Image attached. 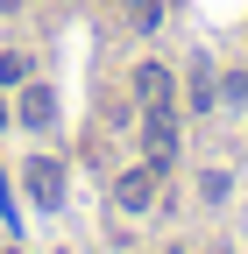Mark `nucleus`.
Here are the masks:
<instances>
[{"mask_svg": "<svg viewBox=\"0 0 248 254\" xmlns=\"http://www.w3.org/2000/svg\"><path fill=\"white\" fill-rule=\"evenodd\" d=\"M149 198H156V177H149V170L121 177V205H128V212H149Z\"/></svg>", "mask_w": 248, "mask_h": 254, "instance_id": "obj_4", "label": "nucleus"}, {"mask_svg": "<svg viewBox=\"0 0 248 254\" xmlns=\"http://www.w3.org/2000/svg\"><path fill=\"white\" fill-rule=\"evenodd\" d=\"M21 184H28V198H36V205H57V198H64V163L36 155V163L21 170Z\"/></svg>", "mask_w": 248, "mask_h": 254, "instance_id": "obj_1", "label": "nucleus"}, {"mask_svg": "<svg viewBox=\"0 0 248 254\" xmlns=\"http://www.w3.org/2000/svg\"><path fill=\"white\" fill-rule=\"evenodd\" d=\"M50 113H57V99H50V92H21V120H28V127H43Z\"/></svg>", "mask_w": 248, "mask_h": 254, "instance_id": "obj_5", "label": "nucleus"}, {"mask_svg": "<svg viewBox=\"0 0 248 254\" xmlns=\"http://www.w3.org/2000/svg\"><path fill=\"white\" fill-rule=\"evenodd\" d=\"M0 7H14V0H0Z\"/></svg>", "mask_w": 248, "mask_h": 254, "instance_id": "obj_8", "label": "nucleus"}, {"mask_svg": "<svg viewBox=\"0 0 248 254\" xmlns=\"http://www.w3.org/2000/svg\"><path fill=\"white\" fill-rule=\"evenodd\" d=\"M0 120H7V106H0Z\"/></svg>", "mask_w": 248, "mask_h": 254, "instance_id": "obj_9", "label": "nucleus"}, {"mask_svg": "<svg viewBox=\"0 0 248 254\" xmlns=\"http://www.w3.org/2000/svg\"><path fill=\"white\" fill-rule=\"evenodd\" d=\"M135 99L149 113H170V71H163V64H142V71H135Z\"/></svg>", "mask_w": 248, "mask_h": 254, "instance_id": "obj_2", "label": "nucleus"}, {"mask_svg": "<svg viewBox=\"0 0 248 254\" xmlns=\"http://www.w3.org/2000/svg\"><path fill=\"white\" fill-rule=\"evenodd\" d=\"M156 21H163L156 0H128V28H156Z\"/></svg>", "mask_w": 248, "mask_h": 254, "instance_id": "obj_6", "label": "nucleus"}, {"mask_svg": "<svg viewBox=\"0 0 248 254\" xmlns=\"http://www.w3.org/2000/svg\"><path fill=\"white\" fill-rule=\"evenodd\" d=\"M21 78H28V64L21 57H0V85H21Z\"/></svg>", "mask_w": 248, "mask_h": 254, "instance_id": "obj_7", "label": "nucleus"}, {"mask_svg": "<svg viewBox=\"0 0 248 254\" xmlns=\"http://www.w3.org/2000/svg\"><path fill=\"white\" fill-rule=\"evenodd\" d=\"M142 148H149V163H156V170H163V163H170V155H177V127H170L163 113H149V127H142Z\"/></svg>", "mask_w": 248, "mask_h": 254, "instance_id": "obj_3", "label": "nucleus"}]
</instances>
